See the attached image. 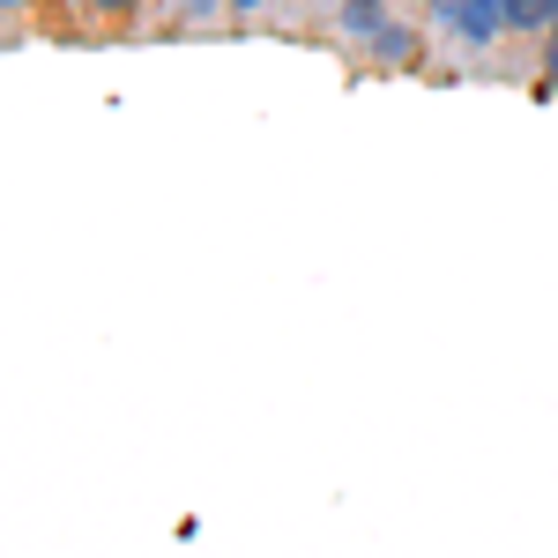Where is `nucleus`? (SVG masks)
Segmentation results:
<instances>
[{"instance_id":"f257e3e1","label":"nucleus","mask_w":558,"mask_h":558,"mask_svg":"<svg viewBox=\"0 0 558 558\" xmlns=\"http://www.w3.org/2000/svg\"><path fill=\"white\" fill-rule=\"evenodd\" d=\"M425 15H432L425 31H447V38H462L470 52H492V45L507 38V0H462V8H439L432 0Z\"/></svg>"},{"instance_id":"f03ea898","label":"nucleus","mask_w":558,"mask_h":558,"mask_svg":"<svg viewBox=\"0 0 558 558\" xmlns=\"http://www.w3.org/2000/svg\"><path fill=\"white\" fill-rule=\"evenodd\" d=\"M357 52H365V68H380V75H410V68H425V23L387 15L380 31L357 45Z\"/></svg>"},{"instance_id":"7ed1b4c3","label":"nucleus","mask_w":558,"mask_h":558,"mask_svg":"<svg viewBox=\"0 0 558 558\" xmlns=\"http://www.w3.org/2000/svg\"><path fill=\"white\" fill-rule=\"evenodd\" d=\"M387 15H395V0H336V31H343L350 45H365Z\"/></svg>"},{"instance_id":"20e7f679","label":"nucleus","mask_w":558,"mask_h":558,"mask_svg":"<svg viewBox=\"0 0 558 558\" xmlns=\"http://www.w3.org/2000/svg\"><path fill=\"white\" fill-rule=\"evenodd\" d=\"M551 23H558V0H507V38H551Z\"/></svg>"},{"instance_id":"39448f33","label":"nucleus","mask_w":558,"mask_h":558,"mask_svg":"<svg viewBox=\"0 0 558 558\" xmlns=\"http://www.w3.org/2000/svg\"><path fill=\"white\" fill-rule=\"evenodd\" d=\"M216 15H231V0H172V23H179V31H209Z\"/></svg>"},{"instance_id":"423d86ee","label":"nucleus","mask_w":558,"mask_h":558,"mask_svg":"<svg viewBox=\"0 0 558 558\" xmlns=\"http://www.w3.org/2000/svg\"><path fill=\"white\" fill-rule=\"evenodd\" d=\"M536 97H558V23H551V38H544V68H536Z\"/></svg>"},{"instance_id":"0eeeda50","label":"nucleus","mask_w":558,"mask_h":558,"mask_svg":"<svg viewBox=\"0 0 558 558\" xmlns=\"http://www.w3.org/2000/svg\"><path fill=\"white\" fill-rule=\"evenodd\" d=\"M45 0H0V15H38Z\"/></svg>"},{"instance_id":"6e6552de","label":"nucleus","mask_w":558,"mask_h":558,"mask_svg":"<svg viewBox=\"0 0 558 558\" xmlns=\"http://www.w3.org/2000/svg\"><path fill=\"white\" fill-rule=\"evenodd\" d=\"M254 8H268V0H231V15H254Z\"/></svg>"},{"instance_id":"1a4fd4ad","label":"nucleus","mask_w":558,"mask_h":558,"mask_svg":"<svg viewBox=\"0 0 558 558\" xmlns=\"http://www.w3.org/2000/svg\"><path fill=\"white\" fill-rule=\"evenodd\" d=\"M439 8H462V0H439Z\"/></svg>"}]
</instances>
